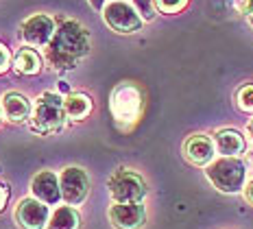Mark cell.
<instances>
[{"label":"cell","mask_w":253,"mask_h":229,"mask_svg":"<svg viewBox=\"0 0 253 229\" xmlns=\"http://www.w3.org/2000/svg\"><path fill=\"white\" fill-rule=\"evenodd\" d=\"M186 2H188V0H155L157 9H160V11H164V13H177V11H181V9L186 7Z\"/></svg>","instance_id":"ffe728a7"},{"label":"cell","mask_w":253,"mask_h":229,"mask_svg":"<svg viewBox=\"0 0 253 229\" xmlns=\"http://www.w3.org/2000/svg\"><path fill=\"white\" fill-rule=\"evenodd\" d=\"M66 109H63V98L57 92H42L38 103L31 114V129L42 136H50L63 129L66 122Z\"/></svg>","instance_id":"3957f363"},{"label":"cell","mask_w":253,"mask_h":229,"mask_svg":"<svg viewBox=\"0 0 253 229\" xmlns=\"http://www.w3.org/2000/svg\"><path fill=\"white\" fill-rule=\"evenodd\" d=\"M107 216L116 229H142L146 223V210L142 203H114L109 205Z\"/></svg>","instance_id":"30bf717a"},{"label":"cell","mask_w":253,"mask_h":229,"mask_svg":"<svg viewBox=\"0 0 253 229\" xmlns=\"http://www.w3.org/2000/svg\"><path fill=\"white\" fill-rule=\"evenodd\" d=\"M247 133H249V137H251V142H253V118L247 122Z\"/></svg>","instance_id":"484cf974"},{"label":"cell","mask_w":253,"mask_h":229,"mask_svg":"<svg viewBox=\"0 0 253 229\" xmlns=\"http://www.w3.org/2000/svg\"><path fill=\"white\" fill-rule=\"evenodd\" d=\"M242 194H245L247 203H251V205H253V179H251V181H247V185H245V190H242Z\"/></svg>","instance_id":"603a6c76"},{"label":"cell","mask_w":253,"mask_h":229,"mask_svg":"<svg viewBox=\"0 0 253 229\" xmlns=\"http://www.w3.org/2000/svg\"><path fill=\"white\" fill-rule=\"evenodd\" d=\"M92 42L89 33L75 20H66L55 31L50 44L46 46V59L55 70H72L79 66V61L89 52Z\"/></svg>","instance_id":"6da1fadb"},{"label":"cell","mask_w":253,"mask_h":229,"mask_svg":"<svg viewBox=\"0 0 253 229\" xmlns=\"http://www.w3.org/2000/svg\"><path fill=\"white\" fill-rule=\"evenodd\" d=\"M89 4H92L94 9H101V11H103L105 4H107V0H89Z\"/></svg>","instance_id":"d4e9b609"},{"label":"cell","mask_w":253,"mask_h":229,"mask_svg":"<svg viewBox=\"0 0 253 229\" xmlns=\"http://www.w3.org/2000/svg\"><path fill=\"white\" fill-rule=\"evenodd\" d=\"M9 61H11V57H9L7 46H2V44H0V74H2V72L9 68Z\"/></svg>","instance_id":"7402d4cb"},{"label":"cell","mask_w":253,"mask_h":229,"mask_svg":"<svg viewBox=\"0 0 253 229\" xmlns=\"http://www.w3.org/2000/svg\"><path fill=\"white\" fill-rule=\"evenodd\" d=\"M216 151L220 153V157H240L247 148L245 137L240 136L236 129H220L214 136Z\"/></svg>","instance_id":"5bb4252c"},{"label":"cell","mask_w":253,"mask_h":229,"mask_svg":"<svg viewBox=\"0 0 253 229\" xmlns=\"http://www.w3.org/2000/svg\"><path fill=\"white\" fill-rule=\"evenodd\" d=\"M13 218L20 229H46L50 212H48V205L38 201L35 196H26V199H22L15 205Z\"/></svg>","instance_id":"ba28073f"},{"label":"cell","mask_w":253,"mask_h":229,"mask_svg":"<svg viewBox=\"0 0 253 229\" xmlns=\"http://www.w3.org/2000/svg\"><path fill=\"white\" fill-rule=\"evenodd\" d=\"M234 7L242 15H249V18L253 15V0H234Z\"/></svg>","instance_id":"44dd1931"},{"label":"cell","mask_w":253,"mask_h":229,"mask_svg":"<svg viewBox=\"0 0 253 229\" xmlns=\"http://www.w3.org/2000/svg\"><path fill=\"white\" fill-rule=\"evenodd\" d=\"M107 190L114 203H142L146 192H149L146 181L138 173L126 168L114 170L107 181Z\"/></svg>","instance_id":"277c9868"},{"label":"cell","mask_w":253,"mask_h":229,"mask_svg":"<svg viewBox=\"0 0 253 229\" xmlns=\"http://www.w3.org/2000/svg\"><path fill=\"white\" fill-rule=\"evenodd\" d=\"M13 68L20 74H38L42 70V57L33 48H20L13 57Z\"/></svg>","instance_id":"2e32d148"},{"label":"cell","mask_w":253,"mask_h":229,"mask_svg":"<svg viewBox=\"0 0 253 229\" xmlns=\"http://www.w3.org/2000/svg\"><path fill=\"white\" fill-rule=\"evenodd\" d=\"M31 192L38 201L46 205H57L61 199V185H59V177L50 170H42L31 181Z\"/></svg>","instance_id":"7c38bea8"},{"label":"cell","mask_w":253,"mask_h":229,"mask_svg":"<svg viewBox=\"0 0 253 229\" xmlns=\"http://www.w3.org/2000/svg\"><path fill=\"white\" fill-rule=\"evenodd\" d=\"M81 227V214L72 205H59L48 218L46 229H79Z\"/></svg>","instance_id":"9a60e30c"},{"label":"cell","mask_w":253,"mask_h":229,"mask_svg":"<svg viewBox=\"0 0 253 229\" xmlns=\"http://www.w3.org/2000/svg\"><path fill=\"white\" fill-rule=\"evenodd\" d=\"M7 196H9L7 188H4V185H0V210H2L4 203H7Z\"/></svg>","instance_id":"cb8c5ba5"},{"label":"cell","mask_w":253,"mask_h":229,"mask_svg":"<svg viewBox=\"0 0 253 229\" xmlns=\"http://www.w3.org/2000/svg\"><path fill=\"white\" fill-rule=\"evenodd\" d=\"M103 20L107 22V26H112L116 33H135L144 22L140 18V13L133 9V4L125 2V0H112V2L105 4Z\"/></svg>","instance_id":"8992f818"},{"label":"cell","mask_w":253,"mask_h":229,"mask_svg":"<svg viewBox=\"0 0 253 229\" xmlns=\"http://www.w3.org/2000/svg\"><path fill=\"white\" fill-rule=\"evenodd\" d=\"M133 9L140 13V18L144 22H151L155 18V11H157V4L155 0H133Z\"/></svg>","instance_id":"d6986e66"},{"label":"cell","mask_w":253,"mask_h":229,"mask_svg":"<svg viewBox=\"0 0 253 229\" xmlns=\"http://www.w3.org/2000/svg\"><path fill=\"white\" fill-rule=\"evenodd\" d=\"M63 109H66L68 118L83 120L92 111V98L85 94H70L68 98H63Z\"/></svg>","instance_id":"e0dca14e"},{"label":"cell","mask_w":253,"mask_h":229,"mask_svg":"<svg viewBox=\"0 0 253 229\" xmlns=\"http://www.w3.org/2000/svg\"><path fill=\"white\" fill-rule=\"evenodd\" d=\"M112 114L118 122H133L142 111V92L135 83H120L114 88L109 100Z\"/></svg>","instance_id":"5b68a950"},{"label":"cell","mask_w":253,"mask_h":229,"mask_svg":"<svg viewBox=\"0 0 253 229\" xmlns=\"http://www.w3.org/2000/svg\"><path fill=\"white\" fill-rule=\"evenodd\" d=\"M249 20H251V26H253V15H251V18H249Z\"/></svg>","instance_id":"83f0119b"},{"label":"cell","mask_w":253,"mask_h":229,"mask_svg":"<svg viewBox=\"0 0 253 229\" xmlns=\"http://www.w3.org/2000/svg\"><path fill=\"white\" fill-rule=\"evenodd\" d=\"M55 20L44 13H35L26 18L22 26H20V35L26 46H48L52 35H55Z\"/></svg>","instance_id":"9c48e42d"},{"label":"cell","mask_w":253,"mask_h":229,"mask_svg":"<svg viewBox=\"0 0 253 229\" xmlns=\"http://www.w3.org/2000/svg\"><path fill=\"white\" fill-rule=\"evenodd\" d=\"M236 105L245 111V114H253V85H245L236 94Z\"/></svg>","instance_id":"ac0fdd59"},{"label":"cell","mask_w":253,"mask_h":229,"mask_svg":"<svg viewBox=\"0 0 253 229\" xmlns=\"http://www.w3.org/2000/svg\"><path fill=\"white\" fill-rule=\"evenodd\" d=\"M59 185H61V199L66 205H81L89 194V177L83 168L79 166H68L59 175Z\"/></svg>","instance_id":"52a82bcc"},{"label":"cell","mask_w":253,"mask_h":229,"mask_svg":"<svg viewBox=\"0 0 253 229\" xmlns=\"http://www.w3.org/2000/svg\"><path fill=\"white\" fill-rule=\"evenodd\" d=\"M0 107H2L7 120H11V122H24V120L31 118V114H33L31 100L26 98L24 94H20V92H7L2 96Z\"/></svg>","instance_id":"4fadbf2b"},{"label":"cell","mask_w":253,"mask_h":229,"mask_svg":"<svg viewBox=\"0 0 253 229\" xmlns=\"http://www.w3.org/2000/svg\"><path fill=\"white\" fill-rule=\"evenodd\" d=\"M205 177L220 192L238 194L247 185V164L240 157H218L205 166Z\"/></svg>","instance_id":"7a4b0ae2"},{"label":"cell","mask_w":253,"mask_h":229,"mask_svg":"<svg viewBox=\"0 0 253 229\" xmlns=\"http://www.w3.org/2000/svg\"><path fill=\"white\" fill-rule=\"evenodd\" d=\"M0 120H2V107H0Z\"/></svg>","instance_id":"4316f807"},{"label":"cell","mask_w":253,"mask_h":229,"mask_svg":"<svg viewBox=\"0 0 253 229\" xmlns=\"http://www.w3.org/2000/svg\"><path fill=\"white\" fill-rule=\"evenodd\" d=\"M183 155L194 166H210L216 157V144L205 133H194L183 144Z\"/></svg>","instance_id":"8fae6325"}]
</instances>
